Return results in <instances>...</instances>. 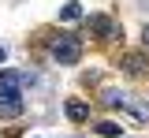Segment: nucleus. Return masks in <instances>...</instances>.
<instances>
[{
    "instance_id": "obj_1",
    "label": "nucleus",
    "mask_w": 149,
    "mask_h": 138,
    "mask_svg": "<svg viewBox=\"0 0 149 138\" xmlns=\"http://www.w3.org/2000/svg\"><path fill=\"white\" fill-rule=\"evenodd\" d=\"M22 82L19 71H0V119H15L22 112Z\"/></svg>"
},
{
    "instance_id": "obj_8",
    "label": "nucleus",
    "mask_w": 149,
    "mask_h": 138,
    "mask_svg": "<svg viewBox=\"0 0 149 138\" xmlns=\"http://www.w3.org/2000/svg\"><path fill=\"white\" fill-rule=\"evenodd\" d=\"M142 38H146V45H149V26H146V30H142Z\"/></svg>"
},
{
    "instance_id": "obj_2",
    "label": "nucleus",
    "mask_w": 149,
    "mask_h": 138,
    "mask_svg": "<svg viewBox=\"0 0 149 138\" xmlns=\"http://www.w3.org/2000/svg\"><path fill=\"white\" fill-rule=\"evenodd\" d=\"M52 56L60 60V63H78V56H82V41L74 38V34H60V38L52 41Z\"/></svg>"
},
{
    "instance_id": "obj_9",
    "label": "nucleus",
    "mask_w": 149,
    "mask_h": 138,
    "mask_svg": "<svg viewBox=\"0 0 149 138\" xmlns=\"http://www.w3.org/2000/svg\"><path fill=\"white\" fill-rule=\"evenodd\" d=\"M0 60H4V49H0Z\"/></svg>"
},
{
    "instance_id": "obj_5",
    "label": "nucleus",
    "mask_w": 149,
    "mask_h": 138,
    "mask_svg": "<svg viewBox=\"0 0 149 138\" xmlns=\"http://www.w3.org/2000/svg\"><path fill=\"white\" fill-rule=\"evenodd\" d=\"M60 19H63V22H78V19H82V8H78L74 0H71V4H63V11H60Z\"/></svg>"
},
{
    "instance_id": "obj_4",
    "label": "nucleus",
    "mask_w": 149,
    "mask_h": 138,
    "mask_svg": "<svg viewBox=\"0 0 149 138\" xmlns=\"http://www.w3.org/2000/svg\"><path fill=\"white\" fill-rule=\"evenodd\" d=\"M67 116H71V119H78V123H82V119L90 116V108H86L82 101H67Z\"/></svg>"
},
{
    "instance_id": "obj_7",
    "label": "nucleus",
    "mask_w": 149,
    "mask_h": 138,
    "mask_svg": "<svg viewBox=\"0 0 149 138\" xmlns=\"http://www.w3.org/2000/svg\"><path fill=\"white\" fill-rule=\"evenodd\" d=\"M146 63H142V56H127V71H142Z\"/></svg>"
},
{
    "instance_id": "obj_6",
    "label": "nucleus",
    "mask_w": 149,
    "mask_h": 138,
    "mask_svg": "<svg viewBox=\"0 0 149 138\" xmlns=\"http://www.w3.org/2000/svg\"><path fill=\"white\" fill-rule=\"evenodd\" d=\"M97 131H101L104 138H119V135H123V127H116V123H108V119H104V123H97Z\"/></svg>"
},
{
    "instance_id": "obj_3",
    "label": "nucleus",
    "mask_w": 149,
    "mask_h": 138,
    "mask_svg": "<svg viewBox=\"0 0 149 138\" xmlns=\"http://www.w3.org/2000/svg\"><path fill=\"white\" fill-rule=\"evenodd\" d=\"M90 26L97 30V34H104V38H116V34H119V30H116V22H112V19H104V15L90 19Z\"/></svg>"
}]
</instances>
